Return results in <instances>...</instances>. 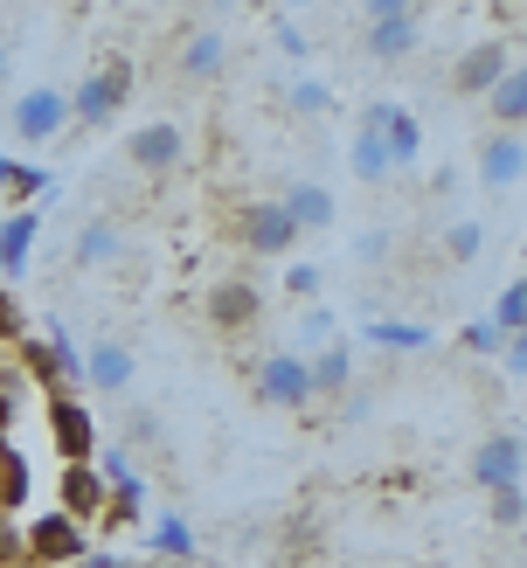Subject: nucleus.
Returning <instances> with one entry per match:
<instances>
[{
	"label": "nucleus",
	"mask_w": 527,
	"mask_h": 568,
	"mask_svg": "<svg viewBox=\"0 0 527 568\" xmlns=\"http://www.w3.org/2000/svg\"><path fill=\"white\" fill-rule=\"evenodd\" d=\"M21 339H28V312H21V298L8 292V284H0V347H21Z\"/></svg>",
	"instance_id": "33"
},
{
	"label": "nucleus",
	"mask_w": 527,
	"mask_h": 568,
	"mask_svg": "<svg viewBox=\"0 0 527 568\" xmlns=\"http://www.w3.org/2000/svg\"><path fill=\"white\" fill-rule=\"evenodd\" d=\"M36 194H49V174H42V166H21V160H8V153H0V202L28 209Z\"/></svg>",
	"instance_id": "24"
},
{
	"label": "nucleus",
	"mask_w": 527,
	"mask_h": 568,
	"mask_svg": "<svg viewBox=\"0 0 527 568\" xmlns=\"http://www.w3.org/2000/svg\"><path fill=\"white\" fill-rule=\"evenodd\" d=\"M125 98H132V55H104V63L70 91V125L98 132V125H111V111Z\"/></svg>",
	"instance_id": "3"
},
{
	"label": "nucleus",
	"mask_w": 527,
	"mask_h": 568,
	"mask_svg": "<svg viewBox=\"0 0 527 568\" xmlns=\"http://www.w3.org/2000/svg\"><path fill=\"white\" fill-rule=\"evenodd\" d=\"M77 375L91 382V388H104V395H125L132 375H139V361H132L125 339H111V333H104V339H91V347L77 354Z\"/></svg>",
	"instance_id": "13"
},
{
	"label": "nucleus",
	"mask_w": 527,
	"mask_h": 568,
	"mask_svg": "<svg viewBox=\"0 0 527 568\" xmlns=\"http://www.w3.org/2000/svg\"><path fill=\"white\" fill-rule=\"evenodd\" d=\"M21 499H28V458L0 437V514H21Z\"/></svg>",
	"instance_id": "27"
},
{
	"label": "nucleus",
	"mask_w": 527,
	"mask_h": 568,
	"mask_svg": "<svg viewBox=\"0 0 527 568\" xmlns=\"http://www.w3.org/2000/svg\"><path fill=\"white\" fill-rule=\"evenodd\" d=\"M368 339H375V347H388V354H424L437 333H430V326H416V320H375Z\"/></svg>",
	"instance_id": "25"
},
{
	"label": "nucleus",
	"mask_w": 527,
	"mask_h": 568,
	"mask_svg": "<svg viewBox=\"0 0 527 568\" xmlns=\"http://www.w3.org/2000/svg\"><path fill=\"white\" fill-rule=\"evenodd\" d=\"M160 568H174V561H160Z\"/></svg>",
	"instance_id": "42"
},
{
	"label": "nucleus",
	"mask_w": 527,
	"mask_h": 568,
	"mask_svg": "<svg viewBox=\"0 0 527 568\" xmlns=\"http://www.w3.org/2000/svg\"><path fill=\"white\" fill-rule=\"evenodd\" d=\"M42 416H49V437L63 450V465H91L98 458V416L77 403V395H42Z\"/></svg>",
	"instance_id": "8"
},
{
	"label": "nucleus",
	"mask_w": 527,
	"mask_h": 568,
	"mask_svg": "<svg viewBox=\"0 0 527 568\" xmlns=\"http://www.w3.org/2000/svg\"><path fill=\"white\" fill-rule=\"evenodd\" d=\"M257 395H264V403H277V409H313V382H305V354H292V347L264 354V361H257Z\"/></svg>",
	"instance_id": "9"
},
{
	"label": "nucleus",
	"mask_w": 527,
	"mask_h": 568,
	"mask_svg": "<svg viewBox=\"0 0 527 568\" xmlns=\"http://www.w3.org/2000/svg\"><path fill=\"white\" fill-rule=\"evenodd\" d=\"M465 347H472V354H486V361H493V354H499V333H493V326L479 320V326H465Z\"/></svg>",
	"instance_id": "39"
},
{
	"label": "nucleus",
	"mask_w": 527,
	"mask_h": 568,
	"mask_svg": "<svg viewBox=\"0 0 527 568\" xmlns=\"http://www.w3.org/2000/svg\"><path fill=\"white\" fill-rule=\"evenodd\" d=\"M104 527H132L139 520V478H132V486H111L104 493V514H98Z\"/></svg>",
	"instance_id": "32"
},
{
	"label": "nucleus",
	"mask_w": 527,
	"mask_h": 568,
	"mask_svg": "<svg viewBox=\"0 0 527 568\" xmlns=\"http://www.w3.org/2000/svg\"><path fill=\"white\" fill-rule=\"evenodd\" d=\"M527 478V437L514 430H486L479 437V450H472V486H486V493H499V486H520Z\"/></svg>",
	"instance_id": "7"
},
{
	"label": "nucleus",
	"mask_w": 527,
	"mask_h": 568,
	"mask_svg": "<svg viewBox=\"0 0 527 568\" xmlns=\"http://www.w3.org/2000/svg\"><path fill=\"white\" fill-rule=\"evenodd\" d=\"M36 236H42V215L36 209H14L8 222H0V284H14L28 271V257H36Z\"/></svg>",
	"instance_id": "19"
},
{
	"label": "nucleus",
	"mask_w": 527,
	"mask_h": 568,
	"mask_svg": "<svg viewBox=\"0 0 527 568\" xmlns=\"http://www.w3.org/2000/svg\"><path fill=\"white\" fill-rule=\"evenodd\" d=\"M146 548H153V561L188 568V561H194V527H188L181 514H160V520H153V534H146Z\"/></svg>",
	"instance_id": "23"
},
{
	"label": "nucleus",
	"mask_w": 527,
	"mask_h": 568,
	"mask_svg": "<svg viewBox=\"0 0 527 568\" xmlns=\"http://www.w3.org/2000/svg\"><path fill=\"white\" fill-rule=\"evenodd\" d=\"M125 257V230L111 215H98V222H83L77 230V264L83 271H104V264H119Z\"/></svg>",
	"instance_id": "21"
},
{
	"label": "nucleus",
	"mask_w": 527,
	"mask_h": 568,
	"mask_svg": "<svg viewBox=\"0 0 527 568\" xmlns=\"http://www.w3.org/2000/svg\"><path fill=\"white\" fill-rule=\"evenodd\" d=\"M527 181V139L520 132H493L479 146V187L486 194H520Z\"/></svg>",
	"instance_id": "12"
},
{
	"label": "nucleus",
	"mask_w": 527,
	"mask_h": 568,
	"mask_svg": "<svg viewBox=\"0 0 527 568\" xmlns=\"http://www.w3.org/2000/svg\"><path fill=\"white\" fill-rule=\"evenodd\" d=\"M277 209H285V222H292L298 236L333 230V187L326 181H292L285 194H277Z\"/></svg>",
	"instance_id": "18"
},
{
	"label": "nucleus",
	"mask_w": 527,
	"mask_h": 568,
	"mask_svg": "<svg viewBox=\"0 0 527 568\" xmlns=\"http://www.w3.org/2000/svg\"><path fill=\"white\" fill-rule=\"evenodd\" d=\"M507 70H514V42H499V36L493 42H472L458 63H452V91L458 98H486Z\"/></svg>",
	"instance_id": "11"
},
{
	"label": "nucleus",
	"mask_w": 527,
	"mask_h": 568,
	"mask_svg": "<svg viewBox=\"0 0 527 568\" xmlns=\"http://www.w3.org/2000/svg\"><path fill=\"white\" fill-rule=\"evenodd\" d=\"M222 70H230V36H222V28H188L181 49H174V77L181 83H215Z\"/></svg>",
	"instance_id": "14"
},
{
	"label": "nucleus",
	"mask_w": 527,
	"mask_h": 568,
	"mask_svg": "<svg viewBox=\"0 0 527 568\" xmlns=\"http://www.w3.org/2000/svg\"><path fill=\"white\" fill-rule=\"evenodd\" d=\"M14 568H36V561H14Z\"/></svg>",
	"instance_id": "41"
},
{
	"label": "nucleus",
	"mask_w": 527,
	"mask_h": 568,
	"mask_svg": "<svg viewBox=\"0 0 527 568\" xmlns=\"http://www.w3.org/2000/svg\"><path fill=\"white\" fill-rule=\"evenodd\" d=\"M21 403H28V375L14 361H0V437H8V423L21 416Z\"/></svg>",
	"instance_id": "31"
},
{
	"label": "nucleus",
	"mask_w": 527,
	"mask_h": 568,
	"mask_svg": "<svg viewBox=\"0 0 527 568\" xmlns=\"http://www.w3.org/2000/svg\"><path fill=\"white\" fill-rule=\"evenodd\" d=\"M0 77H8V42H0Z\"/></svg>",
	"instance_id": "40"
},
{
	"label": "nucleus",
	"mask_w": 527,
	"mask_h": 568,
	"mask_svg": "<svg viewBox=\"0 0 527 568\" xmlns=\"http://www.w3.org/2000/svg\"><path fill=\"white\" fill-rule=\"evenodd\" d=\"M305 382H313V403L347 395V388H354V354H347V339H326V347L305 354Z\"/></svg>",
	"instance_id": "17"
},
{
	"label": "nucleus",
	"mask_w": 527,
	"mask_h": 568,
	"mask_svg": "<svg viewBox=\"0 0 527 568\" xmlns=\"http://www.w3.org/2000/svg\"><path fill=\"white\" fill-rule=\"evenodd\" d=\"M209 320L215 333H250L264 320V298H257V284H243V277H222L215 292H209Z\"/></svg>",
	"instance_id": "15"
},
{
	"label": "nucleus",
	"mask_w": 527,
	"mask_h": 568,
	"mask_svg": "<svg viewBox=\"0 0 527 568\" xmlns=\"http://www.w3.org/2000/svg\"><path fill=\"white\" fill-rule=\"evenodd\" d=\"M83 555H91V541L63 514H42L36 527H21V561H36V568H77Z\"/></svg>",
	"instance_id": "5"
},
{
	"label": "nucleus",
	"mask_w": 527,
	"mask_h": 568,
	"mask_svg": "<svg viewBox=\"0 0 527 568\" xmlns=\"http://www.w3.org/2000/svg\"><path fill=\"white\" fill-rule=\"evenodd\" d=\"M55 514L77 520V527H91L104 514V478L91 465H63V478H55Z\"/></svg>",
	"instance_id": "16"
},
{
	"label": "nucleus",
	"mask_w": 527,
	"mask_h": 568,
	"mask_svg": "<svg viewBox=\"0 0 527 568\" xmlns=\"http://www.w3.org/2000/svg\"><path fill=\"white\" fill-rule=\"evenodd\" d=\"M347 174H354L361 187H388V181H396V160H388L382 132H361V125H354V139H347Z\"/></svg>",
	"instance_id": "20"
},
{
	"label": "nucleus",
	"mask_w": 527,
	"mask_h": 568,
	"mask_svg": "<svg viewBox=\"0 0 527 568\" xmlns=\"http://www.w3.org/2000/svg\"><path fill=\"white\" fill-rule=\"evenodd\" d=\"M388 250H396V243H388L382 230H368V236H361V243H354V257H361V264H382V257H388Z\"/></svg>",
	"instance_id": "38"
},
{
	"label": "nucleus",
	"mask_w": 527,
	"mask_h": 568,
	"mask_svg": "<svg viewBox=\"0 0 527 568\" xmlns=\"http://www.w3.org/2000/svg\"><path fill=\"white\" fill-rule=\"evenodd\" d=\"M437 250H444V264H472L486 250V222H472V215H458V222H444V236H437Z\"/></svg>",
	"instance_id": "26"
},
{
	"label": "nucleus",
	"mask_w": 527,
	"mask_h": 568,
	"mask_svg": "<svg viewBox=\"0 0 527 568\" xmlns=\"http://www.w3.org/2000/svg\"><path fill=\"white\" fill-rule=\"evenodd\" d=\"M285 111H292V119H326V111H333V91H326L320 77H292V83H285Z\"/></svg>",
	"instance_id": "29"
},
{
	"label": "nucleus",
	"mask_w": 527,
	"mask_h": 568,
	"mask_svg": "<svg viewBox=\"0 0 527 568\" xmlns=\"http://www.w3.org/2000/svg\"><path fill=\"white\" fill-rule=\"evenodd\" d=\"M125 160L139 166V174H174V166L188 160V132L174 119H153V125H139L125 139Z\"/></svg>",
	"instance_id": "10"
},
{
	"label": "nucleus",
	"mask_w": 527,
	"mask_h": 568,
	"mask_svg": "<svg viewBox=\"0 0 527 568\" xmlns=\"http://www.w3.org/2000/svg\"><path fill=\"white\" fill-rule=\"evenodd\" d=\"M14 561H21V520L0 514V568H14Z\"/></svg>",
	"instance_id": "37"
},
{
	"label": "nucleus",
	"mask_w": 527,
	"mask_h": 568,
	"mask_svg": "<svg viewBox=\"0 0 527 568\" xmlns=\"http://www.w3.org/2000/svg\"><path fill=\"white\" fill-rule=\"evenodd\" d=\"M298 339H313V347L341 339V333H333V312H305V320H298Z\"/></svg>",
	"instance_id": "36"
},
{
	"label": "nucleus",
	"mask_w": 527,
	"mask_h": 568,
	"mask_svg": "<svg viewBox=\"0 0 527 568\" xmlns=\"http://www.w3.org/2000/svg\"><path fill=\"white\" fill-rule=\"evenodd\" d=\"M14 367L28 375V388H42V395H70L83 375H77V339L63 326H49V333H28L21 347H14Z\"/></svg>",
	"instance_id": "1"
},
{
	"label": "nucleus",
	"mask_w": 527,
	"mask_h": 568,
	"mask_svg": "<svg viewBox=\"0 0 527 568\" xmlns=\"http://www.w3.org/2000/svg\"><path fill=\"white\" fill-rule=\"evenodd\" d=\"M493 361L507 367V382H520V375H527V339H520V333H514V339H499V354H493Z\"/></svg>",
	"instance_id": "34"
},
{
	"label": "nucleus",
	"mask_w": 527,
	"mask_h": 568,
	"mask_svg": "<svg viewBox=\"0 0 527 568\" xmlns=\"http://www.w3.org/2000/svg\"><path fill=\"white\" fill-rule=\"evenodd\" d=\"M493 499V527L499 534H520L527 527V486H499V493H486Z\"/></svg>",
	"instance_id": "30"
},
{
	"label": "nucleus",
	"mask_w": 527,
	"mask_h": 568,
	"mask_svg": "<svg viewBox=\"0 0 527 568\" xmlns=\"http://www.w3.org/2000/svg\"><path fill=\"white\" fill-rule=\"evenodd\" d=\"M230 236L250 250V257H285V250H298V230L285 222V209H277V202H243L230 215Z\"/></svg>",
	"instance_id": "6"
},
{
	"label": "nucleus",
	"mask_w": 527,
	"mask_h": 568,
	"mask_svg": "<svg viewBox=\"0 0 527 568\" xmlns=\"http://www.w3.org/2000/svg\"><path fill=\"white\" fill-rule=\"evenodd\" d=\"M499 339H514L520 326H527V277H507V292L493 298V320H486Z\"/></svg>",
	"instance_id": "28"
},
{
	"label": "nucleus",
	"mask_w": 527,
	"mask_h": 568,
	"mask_svg": "<svg viewBox=\"0 0 527 568\" xmlns=\"http://www.w3.org/2000/svg\"><path fill=\"white\" fill-rule=\"evenodd\" d=\"M361 49L375 55V63H403V55H416V42H424V8H409V0H368L361 8Z\"/></svg>",
	"instance_id": "2"
},
{
	"label": "nucleus",
	"mask_w": 527,
	"mask_h": 568,
	"mask_svg": "<svg viewBox=\"0 0 527 568\" xmlns=\"http://www.w3.org/2000/svg\"><path fill=\"white\" fill-rule=\"evenodd\" d=\"M486 111H493V132H520L527 125V70L520 63L486 91Z\"/></svg>",
	"instance_id": "22"
},
{
	"label": "nucleus",
	"mask_w": 527,
	"mask_h": 568,
	"mask_svg": "<svg viewBox=\"0 0 527 568\" xmlns=\"http://www.w3.org/2000/svg\"><path fill=\"white\" fill-rule=\"evenodd\" d=\"M8 125H14V139H28V146L63 139L70 132V91H55V83H28V91L8 104Z\"/></svg>",
	"instance_id": "4"
},
{
	"label": "nucleus",
	"mask_w": 527,
	"mask_h": 568,
	"mask_svg": "<svg viewBox=\"0 0 527 568\" xmlns=\"http://www.w3.org/2000/svg\"><path fill=\"white\" fill-rule=\"evenodd\" d=\"M285 292L292 298H320V264H292L285 271Z\"/></svg>",
	"instance_id": "35"
}]
</instances>
